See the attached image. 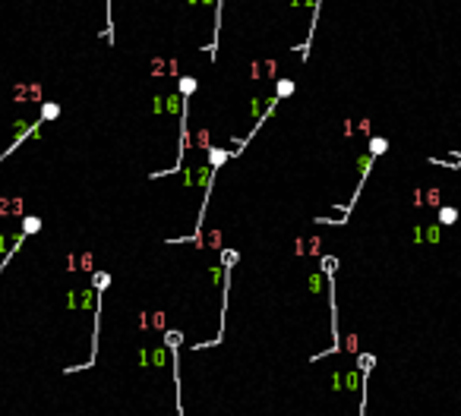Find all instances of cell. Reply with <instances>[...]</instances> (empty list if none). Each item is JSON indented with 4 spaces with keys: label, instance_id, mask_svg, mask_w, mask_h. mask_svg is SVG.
I'll return each mask as SVG.
<instances>
[{
    "label": "cell",
    "instance_id": "obj_1",
    "mask_svg": "<svg viewBox=\"0 0 461 416\" xmlns=\"http://www.w3.org/2000/svg\"><path fill=\"white\" fill-rule=\"evenodd\" d=\"M386 149H389V142H386V139H382V136H376V139H373V142H370V155H373V158H379V155L386 152Z\"/></svg>",
    "mask_w": 461,
    "mask_h": 416
},
{
    "label": "cell",
    "instance_id": "obj_2",
    "mask_svg": "<svg viewBox=\"0 0 461 416\" xmlns=\"http://www.w3.org/2000/svg\"><path fill=\"white\" fill-rule=\"evenodd\" d=\"M38 227H41L38 218H25V221H22V233H35Z\"/></svg>",
    "mask_w": 461,
    "mask_h": 416
},
{
    "label": "cell",
    "instance_id": "obj_3",
    "mask_svg": "<svg viewBox=\"0 0 461 416\" xmlns=\"http://www.w3.org/2000/svg\"><path fill=\"white\" fill-rule=\"evenodd\" d=\"M57 114H60V107H57V104H45V107H41V117H45V120H54Z\"/></svg>",
    "mask_w": 461,
    "mask_h": 416
},
{
    "label": "cell",
    "instance_id": "obj_4",
    "mask_svg": "<svg viewBox=\"0 0 461 416\" xmlns=\"http://www.w3.org/2000/svg\"><path fill=\"white\" fill-rule=\"evenodd\" d=\"M193 89H196V79H183V82H180V92H186V95H190Z\"/></svg>",
    "mask_w": 461,
    "mask_h": 416
},
{
    "label": "cell",
    "instance_id": "obj_5",
    "mask_svg": "<svg viewBox=\"0 0 461 416\" xmlns=\"http://www.w3.org/2000/svg\"><path fill=\"white\" fill-rule=\"evenodd\" d=\"M442 221H446V224L455 221V208H446V211H442Z\"/></svg>",
    "mask_w": 461,
    "mask_h": 416
},
{
    "label": "cell",
    "instance_id": "obj_6",
    "mask_svg": "<svg viewBox=\"0 0 461 416\" xmlns=\"http://www.w3.org/2000/svg\"><path fill=\"white\" fill-rule=\"evenodd\" d=\"M291 89H294L291 82H281V85H278V95H288V92H291Z\"/></svg>",
    "mask_w": 461,
    "mask_h": 416
}]
</instances>
